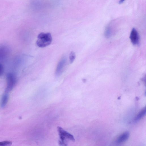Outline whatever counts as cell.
<instances>
[{
  "label": "cell",
  "mask_w": 146,
  "mask_h": 146,
  "mask_svg": "<svg viewBox=\"0 0 146 146\" xmlns=\"http://www.w3.org/2000/svg\"><path fill=\"white\" fill-rule=\"evenodd\" d=\"M36 44L41 48L46 47L52 42V38L51 34L49 33H41L38 36Z\"/></svg>",
  "instance_id": "6da1fadb"
},
{
  "label": "cell",
  "mask_w": 146,
  "mask_h": 146,
  "mask_svg": "<svg viewBox=\"0 0 146 146\" xmlns=\"http://www.w3.org/2000/svg\"><path fill=\"white\" fill-rule=\"evenodd\" d=\"M6 80L7 85L5 90V92L8 93L12 90L15 85L16 78L14 74L10 73L7 74Z\"/></svg>",
  "instance_id": "7a4b0ae2"
},
{
  "label": "cell",
  "mask_w": 146,
  "mask_h": 146,
  "mask_svg": "<svg viewBox=\"0 0 146 146\" xmlns=\"http://www.w3.org/2000/svg\"><path fill=\"white\" fill-rule=\"evenodd\" d=\"M58 128L62 144L64 143L65 139H68L72 141L74 140V139L72 135L60 127H58Z\"/></svg>",
  "instance_id": "3957f363"
},
{
  "label": "cell",
  "mask_w": 146,
  "mask_h": 146,
  "mask_svg": "<svg viewBox=\"0 0 146 146\" xmlns=\"http://www.w3.org/2000/svg\"><path fill=\"white\" fill-rule=\"evenodd\" d=\"M66 58L65 57H63L58 63L55 72L56 76L60 75L63 72V70L66 65Z\"/></svg>",
  "instance_id": "277c9868"
},
{
  "label": "cell",
  "mask_w": 146,
  "mask_h": 146,
  "mask_svg": "<svg viewBox=\"0 0 146 146\" xmlns=\"http://www.w3.org/2000/svg\"><path fill=\"white\" fill-rule=\"evenodd\" d=\"M130 38L133 44L136 45L139 43V34L134 28L132 29L131 32Z\"/></svg>",
  "instance_id": "5b68a950"
},
{
  "label": "cell",
  "mask_w": 146,
  "mask_h": 146,
  "mask_svg": "<svg viewBox=\"0 0 146 146\" xmlns=\"http://www.w3.org/2000/svg\"><path fill=\"white\" fill-rule=\"evenodd\" d=\"M129 135V133L128 131L123 132L117 138L115 142L117 143H120L125 141L128 139Z\"/></svg>",
  "instance_id": "8992f818"
},
{
  "label": "cell",
  "mask_w": 146,
  "mask_h": 146,
  "mask_svg": "<svg viewBox=\"0 0 146 146\" xmlns=\"http://www.w3.org/2000/svg\"><path fill=\"white\" fill-rule=\"evenodd\" d=\"M146 108L145 107L141 110L137 115L134 119V122H137L142 119L145 115Z\"/></svg>",
  "instance_id": "52a82bcc"
},
{
  "label": "cell",
  "mask_w": 146,
  "mask_h": 146,
  "mask_svg": "<svg viewBox=\"0 0 146 146\" xmlns=\"http://www.w3.org/2000/svg\"><path fill=\"white\" fill-rule=\"evenodd\" d=\"M8 94L7 93H5L3 95L1 100V106L2 108H4L8 102Z\"/></svg>",
  "instance_id": "ba28073f"
},
{
  "label": "cell",
  "mask_w": 146,
  "mask_h": 146,
  "mask_svg": "<svg viewBox=\"0 0 146 146\" xmlns=\"http://www.w3.org/2000/svg\"><path fill=\"white\" fill-rule=\"evenodd\" d=\"M76 57V55L75 52L72 51L69 55V61L70 64L72 63L74 61Z\"/></svg>",
  "instance_id": "9c48e42d"
},
{
  "label": "cell",
  "mask_w": 146,
  "mask_h": 146,
  "mask_svg": "<svg viewBox=\"0 0 146 146\" xmlns=\"http://www.w3.org/2000/svg\"><path fill=\"white\" fill-rule=\"evenodd\" d=\"M12 142L9 141H5L0 142V146L10 145H11Z\"/></svg>",
  "instance_id": "30bf717a"
},
{
  "label": "cell",
  "mask_w": 146,
  "mask_h": 146,
  "mask_svg": "<svg viewBox=\"0 0 146 146\" xmlns=\"http://www.w3.org/2000/svg\"><path fill=\"white\" fill-rule=\"evenodd\" d=\"M4 71L3 67L2 64H0V76H1Z\"/></svg>",
  "instance_id": "8fae6325"
},
{
  "label": "cell",
  "mask_w": 146,
  "mask_h": 146,
  "mask_svg": "<svg viewBox=\"0 0 146 146\" xmlns=\"http://www.w3.org/2000/svg\"><path fill=\"white\" fill-rule=\"evenodd\" d=\"M125 0H120L119 2V3L120 4H122L124 2Z\"/></svg>",
  "instance_id": "7c38bea8"
}]
</instances>
